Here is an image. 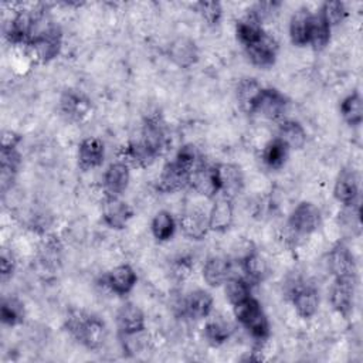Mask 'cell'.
Returning <instances> with one entry per match:
<instances>
[{
  "mask_svg": "<svg viewBox=\"0 0 363 363\" xmlns=\"http://www.w3.org/2000/svg\"><path fill=\"white\" fill-rule=\"evenodd\" d=\"M65 328L72 337L91 350L99 349L108 337L105 322L81 309H72L68 312L65 318Z\"/></svg>",
  "mask_w": 363,
  "mask_h": 363,
  "instance_id": "obj_1",
  "label": "cell"
},
{
  "mask_svg": "<svg viewBox=\"0 0 363 363\" xmlns=\"http://www.w3.org/2000/svg\"><path fill=\"white\" fill-rule=\"evenodd\" d=\"M41 16H38L34 34L31 40L26 44L28 57L37 64H45L54 60L61 48L62 33L57 24L47 23L40 27Z\"/></svg>",
  "mask_w": 363,
  "mask_h": 363,
  "instance_id": "obj_2",
  "label": "cell"
},
{
  "mask_svg": "<svg viewBox=\"0 0 363 363\" xmlns=\"http://www.w3.org/2000/svg\"><path fill=\"white\" fill-rule=\"evenodd\" d=\"M237 320L257 340H265L269 336V322L259 302L252 296L234 306Z\"/></svg>",
  "mask_w": 363,
  "mask_h": 363,
  "instance_id": "obj_3",
  "label": "cell"
},
{
  "mask_svg": "<svg viewBox=\"0 0 363 363\" xmlns=\"http://www.w3.org/2000/svg\"><path fill=\"white\" fill-rule=\"evenodd\" d=\"M320 224V211L311 201L299 203L288 218L289 230L296 235H308L318 230Z\"/></svg>",
  "mask_w": 363,
  "mask_h": 363,
  "instance_id": "obj_4",
  "label": "cell"
},
{
  "mask_svg": "<svg viewBox=\"0 0 363 363\" xmlns=\"http://www.w3.org/2000/svg\"><path fill=\"white\" fill-rule=\"evenodd\" d=\"M37 20H38V14H34L28 10L17 11L7 26L6 37L13 44H24L26 45L34 34Z\"/></svg>",
  "mask_w": 363,
  "mask_h": 363,
  "instance_id": "obj_5",
  "label": "cell"
},
{
  "mask_svg": "<svg viewBox=\"0 0 363 363\" xmlns=\"http://www.w3.org/2000/svg\"><path fill=\"white\" fill-rule=\"evenodd\" d=\"M356 294V278H335L330 288V303L333 309L347 316L353 311Z\"/></svg>",
  "mask_w": 363,
  "mask_h": 363,
  "instance_id": "obj_6",
  "label": "cell"
},
{
  "mask_svg": "<svg viewBox=\"0 0 363 363\" xmlns=\"http://www.w3.org/2000/svg\"><path fill=\"white\" fill-rule=\"evenodd\" d=\"M60 108L67 119L75 122L85 121L89 118L92 111L91 101L82 92L75 89H68L62 94L60 99Z\"/></svg>",
  "mask_w": 363,
  "mask_h": 363,
  "instance_id": "obj_7",
  "label": "cell"
},
{
  "mask_svg": "<svg viewBox=\"0 0 363 363\" xmlns=\"http://www.w3.org/2000/svg\"><path fill=\"white\" fill-rule=\"evenodd\" d=\"M130 180L129 166L122 160L111 163L104 173L102 187L105 196L108 197H121V194L126 190Z\"/></svg>",
  "mask_w": 363,
  "mask_h": 363,
  "instance_id": "obj_8",
  "label": "cell"
},
{
  "mask_svg": "<svg viewBox=\"0 0 363 363\" xmlns=\"http://www.w3.org/2000/svg\"><path fill=\"white\" fill-rule=\"evenodd\" d=\"M245 51L250 61L254 65L267 68V67H271L277 60L278 43L272 35L264 33L255 43L245 47Z\"/></svg>",
  "mask_w": 363,
  "mask_h": 363,
  "instance_id": "obj_9",
  "label": "cell"
},
{
  "mask_svg": "<svg viewBox=\"0 0 363 363\" xmlns=\"http://www.w3.org/2000/svg\"><path fill=\"white\" fill-rule=\"evenodd\" d=\"M132 208L126 201L121 197H108L105 196L102 204V220L109 228L121 230L123 228L128 221L132 218Z\"/></svg>",
  "mask_w": 363,
  "mask_h": 363,
  "instance_id": "obj_10",
  "label": "cell"
},
{
  "mask_svg": "<svg viewBox=\"0 0 363 363\" xmlns=\"http://www.w3.org/2000/svg\"><path fill=\"white\" fill-rule=\"evenodd\" d=\"M286 106H288V101L284 96V94H281L275 88H264L257 102L254 113H261L268 119L278 121V119H282L286 111Z\"/></svg>",
  "mask_w": 363,
  "mask_h": 363,
  "instance_id": "obj_11",
  "label": "cell"
},
{
  "mask_svg": "<svg viewBox=\"0 0 363 363\" xmlns=\"http://www.w3.org/2000/svg\"><path fill=\"white\" fill-rule=\"evenodd\" d=\"M190 186L201 196L207 199H213L220 193L218 176L216 166L199 164L190 176Z\"/></svg>",
  "mask_w": 363,
  "mask_h": 363,
  "instance_id": "obj_12",
  "label": "cell"
},
{
  "mask_svg": "<svg viewBox=\"0 0 363 363\" xmlns=\"http://www.w3.org/2000/svg\"><path fill=\"white\" fill-rule=\"evenodd\" d=\"M191 173L180 166L176 160L169 162L162 169L159 177V190L164 193H176L186 189L190 184Z\"/></svg>",
  "mask_w": 363,
  "mask_h": 363,
  "instance_id": "obj_13",
  "label": "cell"
},
{
  "mask_svg": "<svg viewBox=\"0 0 363 363\" xmlns=\"http://www.w3.org/2000/svg\"><path fill=\"white\" fill-rule=\"evenodd\" d=\"M359 189H360L359 174L353 169H345L339 173L335 182L333 196L339 203L352 206L359 197Z\"/></svg>",
  "mask_w": 363,
  "mask_h": 363,
  "instance_id": "obj_14",
  "label": "cell"
},
{
  "mask_svg": "<svg viewBox=\"0 0 363 363\" xmlns=\"http://www.w3.org/2000/svg\"><path fill=\"white\" fill-rule=\"evenodd\" d=\"M105 157V147L101 139L95 136H89L81 140L78 145L77 159L78 166L82 170H91L95 167H99Z\"/></svg>",
  "mask_w": 363,
  "mask_h": 363,
  "instance_id": "obj_15",
  "label": "cell"
},
{
  "mask_svg": "<svg viewBox=\"0 0 363 363\" xmlns=\"http://www.w3.org/2000/svg\"><path fill=\"white\" fill-rule=\"evenodd\" d=\"M116 325L121 335L142 332L146 329L145 313L138 305L126 302L116 312Z\"/></svg>",
  "mask_w": 363,
  "mask_h": 363,
  "instance_id": "obj_16",
  "label": "cell"
},
{
  "mask_svg": "<svg viewBox=\"0 0 363 363\" xmlns=\"http://www.w3.org/2000/svg\"><path fill=\"white\" fill-rule=\"evenodd\" d=\"M169 58L180 68H190L199 60V48L189 37H177L169 45Z\"/></svg>",
  "mask_w": 363,
  "mask_h": 363,
  "instance_id": "obj_17",
  "label": "cell"
},
{
  "mask_svg": "<svg viewBox=\"0 0 363 363\" xmlns=\"http://www.w3.org/2000/svg\"><path fill=\"white\" fill-rule=\"evenodd\" d=\"M220 191L225 196L233 199L237 196L244 187V176L241 169L233 163H221L216 164Z\"/></svg>",
  "mask_w": 363,
  "mask_h": 363,
  "instance_id": "obj_18",
  "label": "cell"
},
{
  "mask_svg": "<svg viewBox=\"0 0 363 363\" xmlns=\"http://www.w3.org/2000/svg\"><path fill=\"white\" fill-rule=\"evenodd\" d=\"M329 269L335 278H356V261L352 251L337 244L329 254Z\"/></svg>",
  "mask_w": 363,
  "mask_h": 363,
  "instance_id": "obj_19",
  "label": "cell"
},
{
  "mask_svg": "<svg viewBox=\"0 0 363 363\" xmlns=\"http://www.w3.org/2000/svg\"><path fill=\"white\" fill-rule=\"evenodd\" d=\"M179 225L182 233L190 240H203L207 234L208 228V216H206L201 210L189 208L186 210L179 220Z\"/></svg>",
  "mask_w": 363,
  "mask_h": 363,
  "instance_id": "obj_20",
  "label": "cell"
},
{
  "mask_svg": "<svg viewBox=\"0 0 363 363\" xmlns=\"http://www.w3.org/2000/svg\"><path fill=\"white\" fill-rule=\"evenodd\" d=\"M136 272L128 264H121L105 275V285L116 295L129 294L136 285Z\"/></svg>",
  "mask_w": 363,
  "mask_h": 363,
  "instance_id": "obj_21",
  "label": "cell"
},
{
  "mask_svg": "<svg viewBox=\"0 0 363 363\" xmlns=\"http://www.w3.org/2000/svg\"><path fill=\"white\" fill-rule=\"evenodd\" d=\"M234 220L233 199L221 196L218 197L208 213V228L217 233L227 231Z\"/></svg>",
  "mask_w": 363,
  "mask_h": 363,
  "instance_id": "obj_22",
  "label": "cell"
},
{
  "mask_svg": "<svg viewBox=\"0 0 363 363\" xmlns=\"http://www.w3.org/2000/svg\"><path fill=\"white\" fill-rule=\"evenodd\" d=\"M121 157H122V162L126 163L129 167L143 169L150 166L155 162L156 155L139 139V140H132L126 146H123L121 152Z\"/></svg>",
  "mask_w": 363,
  "mask_h": 363,
  "instance_id": "obj_23",
  "label": "cell"
},
{
  "mask_svg": "<svg viewBox=\"0 0 363 363\" xmlns=\"http://www.w3.org/2000/svg\"><path fill=\"white\" fill-rule=\"evenodd\" d=\"M292 303L301 318H312L319 308V294L313 286H296L292 292Z\"/></svg>",
  "mask_w": 363,
  "mask_h": 363,
  "instance_id": "obj_24",
  "label": "cell"
},
{
  "mask_svg": "<svg viewBox=\"0 0 363 363\" xmlns=\"http://www.w3.org/2000/svg\"><path fill=\"white\" fill-rule=\"evenodd\" d=\"M214 299L210 292L204 289H196L187 295L183 302V311L191 319H204L213 309Z\"/></svg>",
  "mask_w": 363,
  "mask_h": 363,
  "instance_id": "obj_25",
  "label": "cell"
},
{
  "mask_svg": "<svg viewBox=\"0 0 363 363\" xmlns=\"http://www.w3.org/2000/svg\"><path fill=\"white\" fill-rule=\"evenodd\" d=\"M140 140L156 155V157L163 153L167 145V136L163 125L157 118H149L145 122Z\"/></svg>",
  "mask_w": 363,
  "mask_h": 363,
  "instance_id": "obj_26",
  "label": "cell"
},
{
  "mask_svg": "<svg viewBox=\"0 0 363 363\" xmlns=\"http://www.w3.org/2000/svg\"><path fill=\"white\" fill-rule=\"evenodd\" d=\"M264 86L255 78H244L237 85V101L247 113H254Z\"/></svg>",
  "mask_w": 363,
  "mask_h": 363,
  "instance_id": "obj_27",
  "label": "cell"
},
{
  "mask_svg": "<svg viewBox=\"0 0 363 363\" xmlns=\"http://www.w3.org/2000/svg\"><path fill=\"white\" fill-rule=\"evenodd\" d=\"M231 274V265L230 261L224 257H210L204 267H203V279L210 286H220L223 285Z\"/></svg>",
  "mask_w": 363,
  "mask_h": 363,
  "instance_id": "obj_28",
  "label": "cell"
},
{
  "mask_svg": "<svg viewBox=\"0 0 363 363\" xmlns=\"http://www.w3.org/2000/svg\"><path fill=\"white\" fill-rule=\"evenodd\" d=\"M312 13L308 9H298L289 20V37L291 41L298 45H306L309 41V28H311Z\"/></svg>",
  "mask_w": 363,
  "mask_h": 363,
  "instance_id": "obj_29",
  "label": "cell"
},
{
  "mask_svg": "<svg viewBox=\"0 0 363 363\" xmlns=\"http://www.w3.org/2000/svg\"><path fill=\"white\" fill-rule=\"evenodd\" d=\"M288 149H301L306 143V130L303 126L292 119L281 121L278 126V136Z\"/></svg>",
  "mask_w": 363,
  "mask_h": 363,
  "instance_id": "obj_30",
  "label": "cell"
},
{
  "mask_svg": "<svg viewBox=\"0 0 363 363\" xmlns=\"http://www.w3.org/2000/svg\"><path fill=\"white\" fill-rule=\"evenodd\" d=\"M264 33L265 31L261 26V21L257 17H254L251 13H248L245 17L238 20L235 24L237 38L244 47H248L252 43H255Z\"/></svg>",
  "mask_w": 363,
  "mask_h": 363,
  "instance_id": "obj_31",
  "label": "cell"
},
{
  "mask_svg": "<svg viewBox=\"0 0 363 363\" xmlns=\"http://www.w3.org/2000/svg\"><path fill=\"white\" fill-rule=\"evenodd\" d=\"M340 115L350 126H357L363 121V101L359 92H352L340 102Z\"/></svg>",
  "mask_w": 363,
  "mask_h": 363,
  "instance_id": "obj_32",
  "label": "cell"
},
{
  "mask_svg": "<svg viewBox=\"0 0 363 363\" xmlns=\"http://www.w3.org/2000/svg\"><path fill=\"white\" fill-rule=\"evenodd\" d=\"M20 153L16 147L13 149H3L0 152V163H1V189L3 191L11 186L17 169L20 166Z\"/></svg>",
  "mask_w": 363,
  "mask_h": 363,
  "instance_id": "obj_33",
  "label": "cell"
},
{
  "mask_svg": "<svg viewBox=\"0 0 363 363\" xmlns=\"http://www.w3.org/2000/svg\"><path fill=\"white\" fill-rule=\"evenodd\" d=\"M242 269L245 274V279L251 282H259L265 279L268 275V264L267 261L257 252H247L242 258Z\"/></svg>",
  "mask_w": 363,
  "mask_h": 363,
  "instance_id": "obj_34",
  "label": "cell"
},
{
  "mask_svg": "<svg viewBox=\"0 0 363 363\" xmlns=\"http://www.w3.org/2000/svg\"><path fill=\"white\" fill-rule=\"evenodd\" d=\"M288 153H289L288 146L279 138H275L264 146L262 160L268 167L279 169L285 164L288 159Z\"/></svg>",
  "mask_w": 363,
  "mask_h": 363,
  "instance_id": "obj_35",
  "label": "cell"
},
{
  "mask_svg": "<svg viewBox=\"0 0 363 363\" xmlns=\"http://www.w3.org/2000/svg\"><path fill=\"white\" fill-rule=\"evenodd\" d=\"M150 228H152V234L156 240L167 241L174 234L176 221H174L170 211L160 210L155 214V217L152 220V224H150Z\"/></svg>",
  "mask_w": 363,
  "mask_h": 363,
  "instance_id": "obj_36",
  "label": "cell"
},
{
  "mask_svg": "<svg viewBox=\"0 0 363 363\" xmlns=\"http://www.w3.org/2000/svg\"><path fill=\"white\" fill-rule=\"evenodd\" d=\"M330 40V26L322 18V16L312 14L311 28H309V41L315 50H323Z\"/></svg>",
  "mask_w": 363,
  "mask_h": 363,
  "instance_id": "obj_37",
  "label": "cell"
},
{
  "mask_svg": "<svg viewBox=\"0 0 363 363\" xmlns=\"http://www.w3.org/2000/svg\"><path fill=\"white\" fill-rule=\"evenodd\" d=\"M224 285L225 296L233 306L251 296V284L244 277H230Z\"/></svg>",
  "mask_w": 363,
  "mask_h": 363,
  "instance_id": "obj_38",
  "label": "cell"
},
{
  "mask_svg": "<svg viewBox=\"0 0 363 363\" xmlns=\"http://www.w3.org/2000/svg\"><path fill=\"white\" fill-rule=\"evenodd\" d=\"M1 322L9 326H16L24 320V306L16 298L3 299L0 306Z\"/></svg>",
  "mask_w": 363,
  "mask_h": 363,
  "instance_id": "obj_39",
  "label": "cell"
},
{
  "mask_svg": "<svg viewBox=\"0 0 363 363\" xmlns=\"http://www.w3.org/2000/svg\"><path fill=\"white\" fill-rule=\"evenodd\" d=\"M319 14L332 27V26H336V24L342 23L346 18L347 10H346V7L342 1L332 0V1H325L322 4Z\"/></svg>",
  "mask_w": 363,
  "mask_h": 363,
  "instance_id": "obj_40",
  "label": "cell"
},
{
  "mask_svg": "<svg viewBox=\"0 0 363 363\" xmlns=\"http://www.w3.org/2000/svg\"><path fill=\"white\" fill-rule=\"evenodd\" d=\"M230 335H231L230 326L220 320H211L204 328V336H206L207 342L213 346L223 345L224 342H227Z\"/></svg>",
  "mask_w": 363,
  "mask_h": 363,
  "instance_id": "obj_41",
  "label": "cell"
},
{
  "mask_svg": "<svg viewBox=\"0 0 363 363\" xmlns=\"http://www.w3.org/2000/svg\"><path fill=\"white\" fill-rule=\"evenodd\" d=\"M196 10L210 26L218 24L223 17V7L218 1H199L196 3Z\"/></svg>",
  "mask_w": 363,
  "mask_h": 363,
  "instance_id": "obj_42",
  "label": "cell"
},
{
  "mask_svg": "<svg viewBox=\"0 0 363 363\" xmlns=\"http://www.w3.org/2000/svg\"><path fill=\"white\" fill-rule=\"evenodd\" d=\"M174 160L183 166L186 170H189L190 173L194 172V169L199 166V152L196 149L194 145H184L179 149Z\"/></svg>",
  "mask_w": 363,
  "mask_h": 363,
  "instance_id": "obj_43",
  "label": "cell"
},
{
  "mask_svg": "<svg viewBox=\"0 0 363 363\" xmlns=\"http://www.w3.org/2000/svg\"><path fill=\"white\" fill-rule=\"evenodd\" d=\"M14 271V259L11 255L3 252L0 257V272H1V279H7L9 277L13 275Z\"/></svg>",
  "mask_w": 363,
  "mask_h": 363,
  "instance_id": "obj_44",
  "label": "cell"
},
{
  "mask_svg": "<svg viewBox=\"0 0 363 363\" xmlns=\"http://www.w3.org/2000/svg\"><path fill=\"white\" fill-rule=\"evenodd\" d=\"M18 142H20V136L16 132H11V130L3 132V136H1V147L3 149H13L17 146Z\"/></svg>",
  "mask_w": 363,
  "mask_h": 363,
  "instance_id": "obj_45",
  "label": "cell"
}]
</instances>
